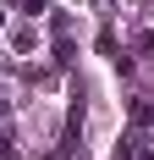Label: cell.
<instances>
[{
	"instance_id": "obj_1",
	"label": "cell",
	"mask_w": 154,
	"mask_h": 160,
	"mask_svg": "<svg viewBox=\"0 0 154 160\" xmlns=\"http://www.w3.org/2000/svg\"><path fill=\"white\" fill-rule=\"evenodd\" d=\"M116 160H154V144L143 138V132H132L121 149H116Z\"/></svg>"
},
{
	"instance_id": "obj_2",
	"label": "cell",
	"mask_w": 154,
	"mask_h": 160,
	"mask_svg": "<svg viewBox=\"0 0 154 160\" xmlns=\"http://www.w3.org/2000/svg\"><path fill=\"white\" fill-rule=\"evenodd\" d=\"M132 122H138V127H149V122H154V105H132Z\"/></svg>"
},
{
	"instance_id": "obj_3",
	"label": "cell",
	"mask_w": 154,
	"mask_h": 160,
	"mask_svg": "<svg viewBox=\"0 0 154 160\" xmlns=\"http://www.w3.org/2000/svg\"><path fill=\"white\" fill-rule=\"evenodd\" d=\"M44 6H50V0H22V11H28V17H39Z\"/></svg>"
},
{
	"instance_id": "obj_4",
	"label": "cell",
	"mask_w": 154,
	"mask_h": 160,
	"mask_svg": "<svg viewBox=\"0 0 154 160\" xmlns=\"http://www.w3.org/2000/svg\"><path fill=\"white\" fill-rule=\"evenodd\" d=\"M0 160H17V149H11V138H0Z\"/></svg>"
},
{
	"instance_id": "obj_5",
	"label": "cell",
	"mask_w": 154,
	"mask_h": 160,
	"mask_svg": "<svg viewBox=\"0 0 154 160\" xmlns=\"http://www.w3.org/2000/svg\"><path fill=\"white\" fill-rule=\"evenodd\" d=\"M6 122H11V105H6V99H0V127H6Z\"/></svg>"
},
{
	"instance_id": "obj_6",
	"label": "cell",
	"mask_w": 154,
	"mask_h": 160,
	"mask_svg": "<svg viewBox=\"0 0 154 160\" xmlns=\"http://www.w3.org/2000/svg\"><path fill=\"white\" fill-rule=\"evenodd\" d=\"M143 55H154V33H149V39H143Z\"/></svg>"
},
{
	"instance_id": "obj_7",
	"label": "cell",
	"mask_w": 154,
	"mask_h": 160,
	"mask_svg": "<svg viewBox=\"0 0 154 160\" xmlns=\"http://www.w3.org/2000/svg\"><path fill=\"white\" fill-rule=\"evenodd\" d=\"M0 28H6V11H0Z\"/></svg>"
}]
</instances>
